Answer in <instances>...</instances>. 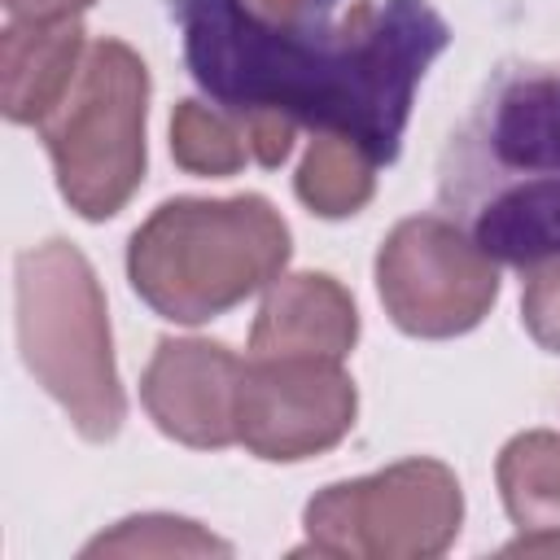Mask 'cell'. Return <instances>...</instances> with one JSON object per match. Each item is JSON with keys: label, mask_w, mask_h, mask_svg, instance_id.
I'll return each instance as SVG.
<instances>
[{"label": "cell", "mask_w": 560, "mask_h": 560, "mask_svg": "<svg viewBox=\"0 0 560 560\" xmlns=\"http://www.w3.org/2000/svg\"><path fill=\"white\" fill-rule=\"evenodd\" d=\"M18 350L35 385L70 416L88 442H114L127 420L105 289L88 254L61 236L31 245L13 262Z\"/></svg>", "instance_id": "4"}, {"label": "cell", "mask_w": 560, "mask_h": 560, "mask_svg": "<svg viewBox=\"0 0 560 560\" xmlns=\"http://www.w3.org/2000/svg\"><path fill=\"white\" fill-rule=\"evenodd\" d=\"M376 298L398 332L446 341L472 332L499 302V262L446 214L398 219L376 249Z\"/></svg>", "instance_id": "7"}, {"label": "cell", "mask_w": 560, "mask_h": 560, "mask_svg": "<svg viewBox=\"0 0 560 560\" xmlns=\"http://www.w3.org/2000/svg\"><path fill=\"white\" fill-rule=\"evenodd\" d=\"M171 158L179 171L201 179H228L245 162H254L241 118L223 105H206L192 96L171 109Z\"/></svg>", "instance_id": "14"}, {"label": "cell", "mask_w": 560, "mask_h": 560, "mask_svg": "<svg viewBox=\"0 0 560 560\" xmlns=\"http://www.w3.org/2000/svg\"><path fill=\"white\" fill-rule=\"evenodd\" d=\"M359 416V389L341 359L280 354L245 359L236 394V442L267 464H302L332 451Z\"/></svg>", "instance_id": "8"}, {"label": "cell", "mask_w": 560, "mask_h": 560, "mask_svg": "<svg viewBox=\"0 0 560 560\" xmlns=\"http://www.w3.org/2000/svg\"><path fill=\"white\" fill-rule=\"evenodd\" d=\"M293 232L258 197H171L127 241L131 293L171 324H210L284 276Z\"/></svg>", "instance_id": "3"}, {"label": "cell", "mask_w": 560, "mask_h": 560, "mask_svg": "<svg viewBox=\"0 0 560 560\" xmlns=\"http://www.w3.org/2000/svg\"><path fill=\"white\" fill-rule=\"evenodd\" d=\"M9 18H83L96 0H0Z\"/></svg>", "instance_id": "18"}, {"label": "cell", "mask_w": 560, "mask_h": 560, "mask_svg": "<svg viewBox=\"0 0 560 560\" xmlns=\"http://www.w3.org/2000/svg\"><path fill=\"white\" fill-rule=\"evenodd\" d=\"M521 324L538 350L560 354V254L525 267L521 284Z\"/></svg>", "instance_id": "16"}, {"label": "cell", "mask_w": 560, "mask_h": 560, "mask_svg": "<svg viewBox=\"0 0 560 560\" xmlns=\"http://www.w3.org/2000/svg\"><path fill=\"white\" fill-rule=\"evenodd\" d=\"M83 556H232V542L214 538L188 516L149 512V516H127L109 534L92 538Z\"/></svg>", "instance_id": "15"}, {"label": "cell", "mask_w": 560, "mask_h": 560, "mask_svg": "<svg viewBox=\"0 0 560 560\" xmlns=\"http://www.w3.org/2000/svg\"><path fill=\"white\" fill-rule=\"evenodd\" d=\"M197 88L228 114H284L398 158L451 26L429 0H171Z\"/></svg>", "instance_id": "1"}, {"label": "cell", "mask_w": 560, "mask_h": 560, "mask_svg": "<svg viewBox=\"0 0 560 560\" xmlns=\"http://www.w3.org/2000/svg\"><path fill=\"white\" fill-rule=\"evenodd\" d=\"M459 525V477L433 455H411L315 490L302 508V551L337 560H433L451 551Z\"/></svg>", "instance_id": "6"}, {"label": "cell", "mask_w": 560, "mask_h": 560, "mask_svg": "<svg viewBox=\"0 0 560 560\" xmlns=\"http://www.w3.org/2000/svg\"><path fill=\"white\" fill-rule=\"evenodd\" d=\"M149 92L144 57L127 39L101 35L88 44L70 92L35 127L52 158L57 192L79 219H114L144 184Z\"/></svg>", "instance_id": "5"}, {"label": "cell", "mask_w": 560, "mask_h": 560, "mask_svg": "<svg viewBox=\"0 0 560 560\" xmlns=\"http://www.w3.org/2000/svg\"><path fill=\"white\" fill-rule=\"evenodd\" d=\"M245 359L210 337H162L140 372V402L158 433L192 451L236 442V394Z\"/></svg>", "instance_id": "9"}, {"label": "cell", "mask_w": 560, "mask_h": 560, "mask_svg": "<svg viewBox=\"0 0 560 560\" xmlns=\"http://www.w3.org/2000/svg\"><path fill=\"white\" fill-rule=\"evenodd\" d=\"M376 171H381L376 153L354 136L315 131V140L298 162L293 192L319 219H350L376 197Z\"/></svg>", "instance_id": "13"}, {"label": "cell", "mask_w": 560, "mask_h": 560, "mask_svg": "<svg viewBox=\"0 0 560 560\" xmlns=\"http://www.w3.org/2000/svg\"><path fill=\"white\" fill-rule=\"evenodd\" d=\"M494 481L508 521L521 534H560V433L525 429L503 442Z\"/></svg>", "instance_id": "12"}, {"label": "cell", "mask_w": 560, "mask_h": 560, "mask_svg": "<svg viewBox=\"0 0 560 560\" xmlns=\"http://www.w3.org/2000/svg\"><path fill=\"white\" fill-rule=\"evenodd\" d=\"M83 18H9L0 31V109L18 127H39L70 92L83 52Z\"/></svg>", "instance_id": "11"}, {"label": "cell", "mask_w": 560, "mask_h": 560, "mask_svg": "<svg viewBox=\"0 0 560 560\" xmlns=\"http://www.w3.org/2000/svg\"><path fill=\"white\" fill-rule=\"evenodd\" d=\"M359 341V306L350 289L328 271H284L262 289L249 359L319 354L346 359Z\"/></svg>", "instance_id": "10"}, {"label": "cell", "mask_w": 560, "mask_h": 560, "mask_svg": "<svg viewBox=\"0 0 560 560\" xmlns=\"http://www.w3.org/2000/svg\"><path fill=\"white\" fill-rule=\"evenodd\" d=\"M560 551V534H521L516 542L503 547V556H556Z\"/></svg>", "instance_id": "19"}, {"label": "cell", "mask_w": 560, "mask_h": 560, "mask_svg": "<svg viewBox=\"0 0 560 560\" xmlns=\"http://www.w3.org/2000/svg\"><path fill=\"white\" fill-rule=\"evenodd\" d=\"M438 206L499 267L560 254V61H503L438 158Z\"/></svg>", "instance_id": "2"}, {"label": "cell", "mask_w": 560, "mask_h": 560, "mask_svg": "<svg viewBox=\"0 0 560 560\" xmlns=\"http://www.w3.org/2000/svg\"><path fill=\"white\" fill-rule=\"evenodd\" d=\"M241 127H245V144H249V158L262 166V171H276L289 153H293V140H298V122L284 118V114H267V109H254V114H236Z\"/></svg>", "instance_id": "17"}]
</instances>
